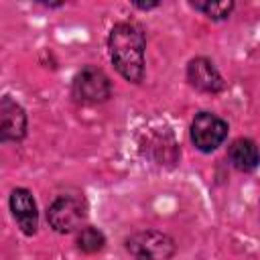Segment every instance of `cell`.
I'll list each match as a JSON object with an SVG mask.
<instances>
[{
  "mask_svg": "<svg viewBox=\"0 0 260 260\" xmlns=\"http://www.w3.org/2000/svg\"><path fill=\"white\" fill-rule=\"evenodd\" d=\"M144 47H146V41H144L142 28L132 22H118L108 37V49H110V59L114 67L124 79L132 83L142 81Z\"/></svg>",
  "mask_w": 260,
  "mask_h": 260,
  "instance_id": "obj_1",
  "label": "cell"
},
{
  "mask_svg": "<svg viewBox=\"0 0 260 260\" xmlns=\"http://www.w3.org/2000/svg\"><path fill=\"white\" fill-rule=\"evenodd\" d=\"M126 250L136 260H169L175 254V242L162 232L144 230L126 240Z\"/></svg>",
  "mask_w": 260,
  "mask_h": 260,
  "instance_id": "obj_2",
  "label": "cell"
},
{
  "mask_svg": "<svg viewBox=\"0 0 260 260\" xmlns=\"http://www.w3.org/2000/svg\"><path fill=\"white\" fill-rule=\"evenodd\" d=\"M110 79L98 67L81 69L73 79V98L79 104H100L110 98Z\"/></svg>",
  "mask_w": 260,
  "mask_h": 260,
  "instance_id": "obj_3",
  "label": "cell"
},
{
  "mask_svg": "<svg viewBox=\"0 0 260 260\" xmlns=\"http://www.w3.org/2000/svg\"><path fill=\"white\" fill-rule=\"evenodd\" d=\"M83 217H85V203L73 195L57 197L47 211V219H49L51 228L59 234L73 232L83 221Z\"/></svg>",
  "mask_w": 260,
  "mask_h": 260,
  "instance_id": "obj_4",
  "label": "cell"
},
{
  "mask_svg": "<svg viewBox=\"0 0 260 260\" xmlns=\"http://www.w3.org/2000/svg\"><path fill=\"white\" fill-rule=\"evenodd\" d=\"M228 136V124L215 114L201 112L191 124V140L201 152L215 150Z\"/></svg>",
  "mask_w": 260,
  "mask_h": 260,
  "instance_id": "obj_5",
  "label": "cell"
},
{
  "mask_svg": "<svg viewBox=\"0 0 260 260\" xmlns=\"http://www.w3.org/2000/svg\"><path fill=\"white\" fill-rule=\"evenodd\" d=\"M187 77L191 81L193 87L207 91V93H217L223 89V79L219 75V71L215 69V65L205 59V57H197L189 63L187 67Z\"/></svg>",
  "mask_w": 260,
  "mask_h": 260,
  "instance_id": "obj_6",
  "label": "cell"
},
{
  "mask_svg": "<svg viewBox=\"0 0 260 260\" xmlns=\"http://www.w3.org/2000/svg\"><path fill=\"white\" fill-rule=\"evenodd\" d=\"M26 132V114L24 110L12 102L10 98H2L0 102V138L20 140Z\"/></svg>",
  "mask_w": 260,
  "mask_h": 260,
  "instance_id": "obj_7",
  "label": "cell"
},
{
  "mask_svg": "<svg viewBox=\"0 0 260 260\" xmlns=\"http://www.w3.org/2000/svg\"><path fill=\"white\" fill-rule=\"evenodd\" d=\"M10 209L20 230L26 236H32L39 225V213H37V203L32 195L26 189H14L10 195Z\"/></svg>",
  "mask_w": 260,
  "mask_h": 260,
  "instance_id": "obj_8",
  "label": "cell"
},
{
  "mask_svg": "<svg viewBox=\"0 0 260 260\" xmlns=\"http://www.w3.org/2000/svg\"><path fill=\"white\" fill-rule=\"evenodd\" d=\"M228 156L232 160V165L238 169V171H254L260 162V152H258V146L248 140V138H238L230 144L228 148Z\"/></svg>",
  "mask_w": 260,
  "mask_h": 260,
  "instance_id": "obj_9",
  "label": "cell"
},
{
  "mask_svg": "<svg viewBox=\"0 0 260 260\" xmlns=\"http://www.w3.org/2000/svg\"><path fill=\"white\" fill-rule=\"evenodd\" d=\"M106 244V238L100 230L95 228H83L79 234H77V246L79 250L87 252V254H93V252H100Z\"/></svg>",
  "mask_w": 260,
  "mask_h": 260,
  "instance_id": "obj_10",
  "label": "cell"
},
{
  "mask_svg": "<svg viewBox=\"0 0 260 260\" xmlns=\"http://www.w3.org/2000/svg\"><path fill=\"white\" fill-rule=\"evenodd\" d=\"M191 6L205 12L213 20H221V18H228V14L234 8V2H230V0L228 2H193Z\"/></svg>",
  "mask_w": 260,
  "mask_h": 260,
  "instance_id": "obj_11",
  "label": "cell"
}]
</instances>
